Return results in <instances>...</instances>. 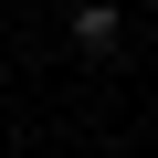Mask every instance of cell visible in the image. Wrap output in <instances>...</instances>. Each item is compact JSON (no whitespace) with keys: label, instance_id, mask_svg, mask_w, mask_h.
Wrapping results in <instances>:
<instances>
[{"label":"cell","instance_id":"obj_1","mask_svg":"<svg viewBox=\"0 0 158 158\" xmlns=\"http://www.w3.org/2000/svg\"><path fill=\"white\" fill-rule=\"evenodd\" d=\"M116 42H127V11H116V0H74V53H95V63H106Z\"/></svg>","mask_w":158,"mask_h":158}]
</instances>
